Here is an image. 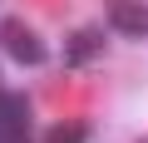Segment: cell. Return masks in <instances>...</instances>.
<instances>
[{"mask_svg":"<svg viewBox=\"0 0 148 143\" xmlns=\"http://www.w3.org/2000/svg\"><path fill=\"white\" fill-rule=\"evenodd\" d=\"M104 15L128 40H143L148 35V5H143V0H104Z\"/></svg>","mask_w":148,"mask_h":143,"instance_id":"obj_2","label":"cell"},{"mask_svg":"<svg viewBox=\"0 0 148 143\" xmlns=\"http://www.w3.org/2000/svg\"><path fill=\"white\" fill-rule=\"evenodd\" d=\"M89 138V123L84 118H64V123H49L40 143H84Z\"/></svg>","mask_w":148,"mask_h":143,"instance_id":"obj_5","label":"cell"},{"mask_svg":"<svg viewBox=\"0 0 148 143\" xmlns=\"http://www.w3.org/2000/svg\"><path fill=\"white\" fill-rule=\"evenodd\" d=\"M0 44H5V49H10V59H20V64H40V59H45L40 35H35L30 25H20V20H10L5 30H0Z\"/></svg>","mask_w":148,"mask_h":143,"instance_id":"obj_3","label":"cell"},{"mask_svg":"<svg viewBox=\"0 0 148 143\" xmlns=\"http://www.w3.org/2000/svg\"><path fill=\"white\" fill-rule=\"evenodd\" d=\"M99 49H104V35H99V30H74V35L64 40V59H69L74 69H84L89 59H99Z\"/></svg>","mask_w":148,"mask_h":143,"instance_id":"obj_4","label":"cell"},{"mask_svg":"<svg viewBox=\"0 0 148 143\" xmlns=\"http://www.w3.org/2000/svg\"><path fill=\"white\" fill-rule=\"evenodd\" d=\"M30 138V99L0 89V143H25Z\"/></svg>","mask_w":148,"mask_h":143,"instance_id":"obj_1","label":"cell"}]
</instances>
